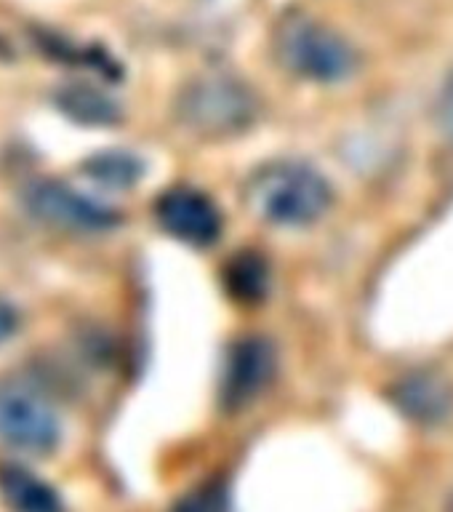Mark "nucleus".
<instances>
[{
  "mask_svg": "<svg viewBox=\"0 0 453 512\" xmlns=\"http://www.w3.org/2000/svg\"><path fill=\"white\" fill-rule=\"evenodd\" d=\"M248 211L275 227H310L334 206V187L318 168L302 160H272L248 176L243 187Z\"/></svg>",
  "mask_w": 453,
  "mask_h": 512,
  "instance_id": "f257e3e1",
  "label": "nucleus"
},
{
  "mask_svg": "<svg viewBox=\"0 0 453 512\" xmlns=\"http://www.w3.org/2000/svg\"><path fill=\"white\" fill-rule=\"evenodd\" d=\"M272 51L283 70L310 83H339L358 70V51L331 24L291 8L272 30Z\"/></svg>",
  "mask_w": 453,
  "mask_h": 512,
  "instance_id": "f03ea898",
  "label": "nucleus"
},
{
  "mask_svg": "<svg viewBox=\"0 0 453 512\" xmlns=\"http://www.w3.org/2000/svg\"><path fill=\"white\" fill-rule=\"evenodd\" d=\"M176 110L192 134L230 139L254 126L262 102L254 88L230 72H206L182 88Z\"/></svg>",
  "mask_w": 453,
  "mask_h": 512,
  "instance_id": "7ed1b4c3",
  "label": "nucleus"
},
{
  "mask_svg": "<svg viewBox=\"0 0 453 512\" xmlns=\"http://www.w3.org/2000/svg\"><path fill=\"white\" fill-rule=\"evenodd\" d=\"M59 438L62 427L46 400L16 384H0V440L32 454H48L59 446Z\"/></svg>",
  "mask_w": 453,
  "mask_h": 512,
  "instance_id": "20e7f679",
  "label": "nucleus"
},
{
  "mask_svg": "<svg viewBox=\"0 0 453 512\" xmlns=\"http://www.w3.org/2000/svg\"><path fill=\"white\" fill-rule=\"evenodd\" d=\"M278 374V355L262 336H243L224 360L222 403L230 411L251 406Z\"/></svg>",
  "mask_w": 453,
  "mask_h": 512,
  "instance_id": "39448f33",
  "label": "nucleus"
},
{
  "mask_svg": "<svg viewBox=\"0 0 453 512\" xmlns=\"http://www.w3.org/2000/svg\"><path fill=\"white\" fill-rule=\"evenodd\" d=\"M155 219L171 238L187 246L206 248L222 235V211L195 187H171L163 192L155 200Z\"/></svg>",
  "mask_w": 453,
  "mask_h": 512,
  "instance_id": "423d86ee",
  "label": "nucleus"
},
{
  "mask_svg": "<svg viewBox=\"0 0 453 512\" xmlns=\"http://www.w3.org/2000/svg\"><path fill=\"white\" fill-rule=\"evenodd\" d=\"M27 206L38 219L64 230L102 232L118 224V214L62 182H38L27 192Z\"/></svg>",
  "mask_w": 453,
  "mask_h": 512,
  "instance_id": "0eeeda50",
  "label": "nucleus"
},
{
  "mask_svg": "<svg viewBox=\"0 0 453 512\" xmlns=\"http://www.w3.org/2000/svg\"><path fill=\"white\" fill-rule=\"evenodd\" d=\"M390 400L411 422L435 427L453 414V382L438 368H416L392 384Z\"/></svg>",
  "mask_w": 453,
  "mask_h": 512,
  "instance_id": "6e6552de",
  "label": "nucleus"
},
{
  "mask_svg": "<svg viewBox=\"0 0 453 512\" xmlns=\"http://www.w3.org/2000/svg\"><path fill=\"white\" fill-rule=\"evenodd\" d=\"M0 491L14 512H64L54 488L22 467H0Z\"/></svg>",
  "mask_w": 453,
  "mask_h": 512,
  "instance_id": "1a4fd4ad",
  "label": "nucleus"
},
{
  "mask_svg": "<svg viewBox=\"0 0 453 512\" xmlns=\"http://www.w3.org/2000/svg\"><path fill=\"white\" fill-rule=\"evenodd\" d=\"M56 104L64 115H70L75 123L83 126H112L120 120V107L99 88L75 83L56 94Z\"/></svg>",
  "mask_w": 453,
  "mask_h": 512,
  "instance_id": "9d476101",
  "label": "nucleus"
},
{
  "mask_svg": "<svg viewBox=\"0 0 453 512\" xmlns=\"http://www.w3.org/2000/svg\"><path fill=\"white\" fill-rule=\"evenodd\" d=\"M224 286L230 291V296L240 304H256L262 302L270 286V270L262 254L256 251H243L230 259V264L224 267Z\"/></svg>",
  "mask_w": 453,
  "mask_h": 512,
  "instance_id": "9b49d317",
  "label": "nucleus"
},
{
  "mask_svg": "<svg viewBox=\"0 0 453 512\" xmlns=\"http://www.w3.org/2000/svg\"><path fill=\"white\" fill-rule=\"evenodd\" d=\"M86 174L104 187H131L142 179L144 163L123 150L99 152L86 160Z\"/></svg>",
  "mask_w": 453,
  "mask_h": 512,
  "instance_id": "f8f14e48",
  "label": "nucleus"
},
{
  "mask_svg": "<svg viewBox=\"0 0 453 512\" xmlns=\"http://www.w3.org/2000/svg\"><path fill=\"white\" fill-rule=\"evenodd\" d=\"M171 512H230V491L224 480H206L171 507Z\"/></svg>",
  "mask_w": 453,
  "mask_h": 512,
  "instance_id": "ddd939ff",
  "label": "nucleus"
},
{
  "mask_svg": "<svg viewBox=\"0 0 453 512\" xmlns=\"http://www.w3.org/2000/svg\"><path fill=\"white\" fill-rule=\"evenodd\" d=\"M438 118H440V126H443V131H446V134L453 139V72L448 75L443 91H440Z\"/></svg>",
  "mask_w": 453,
  "mask_h": 512,
  "instance_id": "4468645a",
  "label": "nucleus"
},
{
  "mask_svg": "<svg viewBox=\"0 0 453 512\" xmlns=\"http://www.w3.org/2000/svg\"><path fill=\"white\" fill-rule=\"evenodd\" d=\"M14 328H16V312L11 310L3 299H0V342L14 334Z\"/></svg>",
  "mask_w": 453,
  "mask_h": 512,
  "instance_id": "2eb2a0df",
  "label": "nucleus"
}]
</instances>
